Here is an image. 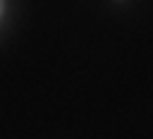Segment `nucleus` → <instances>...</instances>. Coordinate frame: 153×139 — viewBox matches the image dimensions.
<instances>
[{
	"mask_svg": "<svg viewBox=\"0 0 153 139\" xmlns=\"http://www.w3.org/2000/svg\"><path fill=\"white\" fill-rule=\"evenodd\" d=\"M2 12H5V0H0V17H2Z\"/></svg>",
	"mask_w": 153,
	"mask_h": 139,
	"instance_id": "1",
	"label": "nucleus"
}]
</instances>
